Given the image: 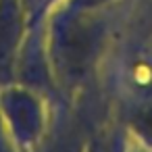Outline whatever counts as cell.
Returning <instances> with one entry per match:
<instances>
[{"instance_id": "7", "label": "cell", "mask_w": 152, "mask_h": 152, "mask_svg": "<svg viewBox=\"0 0 152 152\" xmlns=\"http://www.w3.org/2000/svg\"><path fill=\"white\" fill-rule=\"evenodd\" d=\"M129 152H150V150H146V148H142V146H137V144H131V146H129Z\"/></svg>"}, {"instance_id": "4", "label": "cell", "mask_w": 152, "mask_h": 152, "mask_svg": "<svg viewBox=\"0 0 152 152\" xmlns=\"http://www.w3.org/2000/svg\"><path fill=\"white\" fill-rule=\"evenodd\" d=\"M131 140L121 121H108L88 133L86 152H129Z\"/></svg>"}, {"instance_id": "6", "label": "cell", "mask_w": 152, "mask_h": 152, "mask_svg": "<svg viewBox=\"0 0 152 152\" xmlns=\"http://www.w3.org/2000/svg\"><path fill=\"white\" fill-rule=\"evenodd\" d=\"M58 2H63V0H42L40 9H38V11H36V15H34V25H36V23H40V17H44L48 11H52Z\"/></svg>"}, {"instance_id": "5", "label": "cell", "mask_w": 152, "mask_h": 152, "mask_svg": "<svg viewBox=\"0 0 152 152\" xmlns=\"http://www.w3.org/2000/svg\"><path fill=\"white\" fill-rule=\"evenodd\" d=\"M63 2L77 11H104L106 7L119 2V0H63Z\"/></svg>"}, {"instance_id": "2", "label": "cell", "mask_w": 152, "mask_h": 152, "mask_svg": "<svg viewBox=\"0 0 152 152\" xmlns=\"http://www.w3.org/2000/svg\"><path fill=\"white\" fill-rule=\"evenodd\" d=\"M9 108L15 123L17 142L21 148H34L44 133L46 115L42 100L29 90H17L9 96Z\"/></svg>"}, {"instance_id": "1", "label": "cell", "mask_w": 152, "mask_h": 152, "mask_svg": "<svg viewBox=\"0 0 152 152\" xmlns=\"http://www.w3.org/2000/svg\"><path fill=\"white\" fill-rule=\"evenodd\" d=\"M108 23L104 11H77L65 2L52 9L46 58L56 92L73 100L83 94L104 58Z\"/></svg>"}, {"instance_id": "3", "label": "cell", "mask_w": 152, "mask_h": 152, "mask_svg": "<svg viewBox=\"0 0 152 152\" xmlns=\"http://www.w3.org/2000/svg\"><path fill=\"white\" fill-rule=\"evenodd\" d=\"M119 121L123 123L131 144H137L152 152V98L127 104Z\"/></svg>"}]
</instances>
